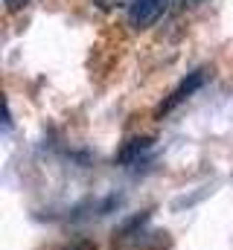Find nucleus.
Masks as SVG:
<instances>
[{
	"mask_svg": "<svg viewBox=\"0 0 233 250\" xmlns=\"http://www.w3.org/2000/svg\"><path fill=\"white\" fill-rule=\"evenodd\" d=\"M201 84H204V70H195V73H189V76H186V79H184V82H181V84L172 90V96H169V99L161 105V114H169L178 102H184V99H186L192 90H198Z\"/></svg>",
	"mask_w": 233,
	"mask_h": 250,
	"instance_id": "nucleus-2",
	"label": "nucleus"
},
{
	"mask_svg": "<svg viewBox=\"0 0 233 250\" xmlns=\"http://www.w3.org/2000/svg\"><path fill=\"white\" fill-rule=\"evenodd\" d=\"M93 3H99L102 9H122V6H131L134 0H93Z\"/></svg>",
	"mask_w": 233,
	"mask_h": 250,
	"instance_id": "nucleus-4",
	"label": "nucleus"
},
{
	"mask_svg": "<svg viewBox=\"0 0 233 250\" xmlns=\"http://www.w3.org/2000/svg\"><path fill=\"white\" fill-rule=\"evenodd\" d=\"M184 0H134L128 6V23L134 29H146L155 21H161L166 12H172L175 6H181Z\"/></svg>",
	"mask_w": 233,
	"mask_h": 250,
	"instance_id": "nucleus-1",
	"label": "nucleus"
},
{
	"mask_svg": "<svg viewBox=\"0 0 233 250\" xmlns=\"http://www.w3.org/2000/svg\"><path fill=\"white\" fill-rule=\"evenodd\" d=\"M149 148H152V137H137V140H131V143L119 151L116 163H137Z\"/></svg>",
	"mask_w": 233,
	"mask_h": 250,
	"instance_id": "nucleus-3",
	"label": "nucleus"
}]
</instances>
